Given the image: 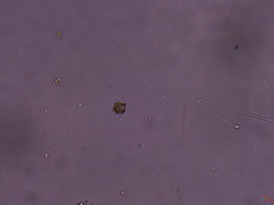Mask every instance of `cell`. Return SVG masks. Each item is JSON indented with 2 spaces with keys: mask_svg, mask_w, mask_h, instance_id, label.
Returning a JSON list of instances; mask_svg holds the SVG:
<instances>
[{
  "mask_svg": "<svg viewBox=\"0 0 274 205\" xmlns=\"http://www.w3.org/2000/svg\"><path fill=\"white\" fill-rule=\"evenodd\" d=\"M125 111H126L125 103L119 101V103H117V104L114 105V112L117 113V114H122V113H125Z\"/></svg>",
  "mask_w": 274,
  "mask_h": 205,
  "instance_id": "6da1fadb",
  "label": "cell"
}]
</instances>
